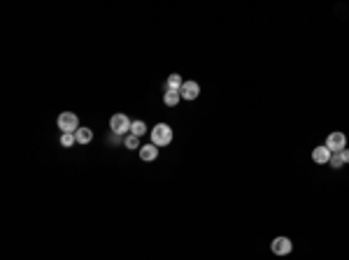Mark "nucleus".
Listing matches in <instances>:
<instances>
[{
  "label": "nucleus",
  "instance_id": "obj_1",
  "mask_svg": "<svg viewBox=\"0 0 349 260\" xmlns=\"http://www.w3.org/2000/svg\"><path fill=\"white\" fill-rule=\"evenodd\" d=\"M149 135H152V144H156L159 149H163V146H168L172 142V128L168 123H156L149 130Z\"/></svg>",
  "mask_w": 349,
  "mask_h": 260
},
{
  "label": "nucleus",
  "instance_id": "obj_2",
  "mask_svg": "<svg viewBox=\"0 0 349 260\" xmlns=\"http://www.w3.org/2000/svg\"><path fill=\"white\" fill-rule=\"evenodd\" d=\"M58 130H63V133H77L80 130V118H77V114L75 112H61L58 114Z\"/></svg>",
  "mask_w": 349,
  "mask_h": 260
},
{
  "label": "nucleus",
  "instance_id": "obj_3",
  "mask_svg": "<svg viewBox=\"0 0 349 260\" xmlns=\"http://www.w3.org/2000/svg\"><path fill=\"white\" fill-rule=\"evenodd\" d=\"M131 126H133V121L126 117V114H112V118H109V130L114 135H128L131 133Z\"/></svg>",
  "mask_w": 349,
  "mask_h": 260
},
{
  "label": "nucleus",
  "instance_id": "obj_4",
  "mask_svg": "<svg viewBox=\"0 0 349 260\" xmlns=\"http://www.w3.org/2000/svg\"><path fill=\"white\" fill-rule=\"evenodd\" d=\"M326 149L331 153H340L347 149V135L340 133V130H335V133H331L328 137H326Z\"/></svg>",
  "mask_w": 349,
  "mask_h": 260
},
{
  "label": "nucleus",
  "instance_id": "obj_5",
  "mask_svg": "<svg viewBox=\"0 0 349 260\" xmlns=\"http://www.w3.org/2000/svg\"><path fill=\"white\" fill-rule=\"evenodd\" d=\"M270 251L275 253V256H289V253L294 251V242L289 237H275L272 244H270Z\"/></svg>",
  "mask_w": 349,
  "mask_h": 260
},
{
  "label": "nucleus",
  "instance_id": "obj_6",
  "mask_svg": "<svg viewBox=\"0 0 349 260\" xmlns=\"http://www.w3.org/2000/svg\"><path fill=\"white\" fill-rule=\"evenodd\" d=\"M179 95H182V100H196L198 95H200V84L193 79H188L182 84V91H179Z\"/></svg>",
  "mask_w": 349,
  "mask_h": 260
},
{
  "label": "nucleus",
  "instance_id": "obj_7",
  "mask_svg": "<svg viewBox=\"0 0 349 260\" xmlns=\"http://www.w3.org/2000/svg\"><path fill=\"white\" fill-rule=\"evenodd\" d=\"M312 161L317 163V165H326V163L331 161V151L326 149V144H322V146H314V149H312Z\"/></svg>",
  "mask_w": 349,
  "mask_h": 260
},
{
  "label": "nucleus",
  "instance_id": "obj_8",
  "mask_svg": "<svg viewBox=\"0 0 349 260\" xmlns=\"http://www.w3.org/2000/svg\"><path fill=\"white\" fill-rule=\"evenodd\" d=\"M140 158H142L144 163H152L159 158V146L156 144H144V146H140Z\"/></svg>",
  "mask_w": 349,
  "mask_h": 260
},
{
  "label": "nucleus",
  "instance_id": "obj_9",
  "mask_svg": "<svg viewBox=\"0 0 349 260\" xmlns=\"http://www.w3.org/2000/svg\"><path fill=\"white\" fill-rule=\"evenodd\" d=\"M182 74H177V72H172L170 77H168V81H165V86H163V91H182Z\"/></svg>",
  "mask_w": 349,
  "mask_h": 260
},
{
  "label": "nucleus",
  "instance_id": "obj_10",
  "mask_svg": "<svg viewBox=\"0 0 349 260\" xmlns=\"http://www.w3.org/2000/svg\"><path fill=\"white\" fill-rule=\"evenodd\" d=\"M75 137H77V144H89L91 140H93V130H91V128H80V130L75 133Z\"/></svg>",
  "mask_w": 349,
  "mask_h": 260
},
{
  "label": "nucleus",
  "instance_id": "obj_11",
  "mask_svg": "<svg viewBox=\"0 0 349 260\" xmlns=\"http://www.w3.org/2000/svg\"><path fill=\"white\" fill-rule=\"evenodd\" d=\"M179 100H182L179 91H165V93H163V102H165L168 107H175V105H179Z\"/></svg>",
  "mask_w": 349,
  "mask_h": 260
},
{
  "label": "nucleus",
  "instance_id": "obj_12",
  "mask_svg": "<svg viewBox=\"0 0 349 260\" xmlns=\"http://www.w3.org/2000/svg\"><path fill=\"white\" fill-rule=\"evenodd\" d=\"M124 146L126 149H135V151H140V146H142V144H140V137H137V135L128 133L124 137Z\"/></svg>",
  "mask_w": 349,
  "mask_h": 260
},
{
  "label": "nucleus",
  "instance_id": "obj_13",
  "mask_svg": "<svg viewBox=\"0 0 349 260\" xmlns=\"http://www.w3.org/2000/svg\"><path fill=\"white\" fill-rule=\"evenodd\" d=\"M131 133L137 135V137H142L144 133H149V128H147V123H144V121H140V118H137V121H133V126H131Z\"/></svg>",
  "mask_w": 349,
  "mask_h": 260
},
{
  "label": "nucleus",
  "instance_id": "obj_14",
  "mask_svg": "<svg viewBox=\"0 0 349 260\" xmlns=\"http://www.w3.org/2000/svg\"><path fill=\"white\" fill-rule=\"evenodd\" d=\"M75 144H77V137H75L72 133H63L61 135V146L63 149H70V146H75Z\"/></svg>",
  "mask_w": 349,
  "mask_h": 260
},
{
  "label": "nucleus",
  "instance_id": "obj_15",
  "mask_svg": "<svg viewBox=\"0 0 349 260\" xmlns=\"http://www.w3.org/2000/svg\"><path fill=\"white\" fill-rule=\"evenodd\" d=\"M328 165H331L333 170H340L342 165H345V163H342V156H340V153H331V161H328Z\"/></svg>",
  "mask_w": 349,
  "mask_h": 260
},
{
  "label": "nucleus",
  "instance_id": "obj_16",
  "mask_svg": "<svg viewBox=\"0 0 349 260\" xmlns=\"http://www.w3.org/2000/svg\"><path fill=\"white\" fill-rule=\"evenodd\" d=\"M340 156H342V163L347 165V163H349V149H345V151H340Z\"/></svg>",
  "mask_w": 349,
  "mask_h": 260
}]
</instances>
